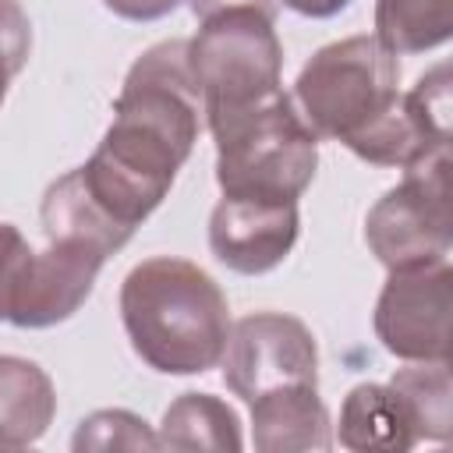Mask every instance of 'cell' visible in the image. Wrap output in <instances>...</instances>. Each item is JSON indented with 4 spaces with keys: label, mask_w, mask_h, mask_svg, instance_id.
Masks as SVG:
<instances>
[{
    "label": "cell",
    "mask_w": 453,
    "mask_h": 453,
    "mask_svg": "<svg viewBox=\"0 0 453 453\" xmlns=\"http://www.w3.org/2000/svg\"><path fill=\"white\" fill-rule=\"evenodd\" d=\"M202 131V92L188 64V39L145 50L113 103V124L99 149L78 166L88 198L124 230L149 219Z\"/></svg>",
    "instance_id": "obj_1"
},
{
    "label": "cell",
    "mask_w": 453,
    "mask_h": 453,
    "mask_svg": "<svg viewBox=\"0 0 453 453\" xmlns=\"http://www.w3.org/2000/svg\"><path fill=\"white\" fill-rule=\"evenodd\" d=\"M120 319L131 350L163 375H202L230 340V308L219 283L195 262L156 255L120 287Z\"/></svg>",
    "instance_id": "obj_2"
},
{
    "label": "cell",
    "mask_w": 453,
    "mask_h": 453,
    "mask_svg": "<svg viewBox=\"0 0 453 453\" xmlns=\"http://www.w3.org/2000/svg\"><path fill=\"white\" fill-rule=\"evenodd\" d=\"M188 64L202 92L209 131L269 103L280 85L283 46L269 4H234L202 18L188 39Z\"/></svg>",
    "instance_id": "obj_3"
},
{
    "label": "cell",
    "mask_w": 453,
    "mask_h": 453,
    "mask_svg": "<svg viewBox=\"0 0 453 453\" xmlns=\"http://www.w3.org/2000/svg\"><path fill=\"white\" fill-rule=\"evenodd\" d=\"M400 64L375 35H350L322 46L297 74L294 96L301 117L322 138L343 142L350 152L389 117L400 99Z\"/></svg>",
    "instance_id": "obj_4"
},
{
    "label": "cell",
    "mask_w": 453,
    "mask_h": 453,
    "mask_svg": "<svg viewBox=\"0 0 453 453\" xmlns=\"http://www.w3.org/2000/svg\"><path fill=\"white\" fill-rule=\"evenodd\" d=\"M212 138L223 195L297 202L319 166V134L287 92L212 127Z\"/></svg>",
    "instance_id": "obj_5"
},
{
    "label": "cell",
    "mask_w": 453,
    "mask_h": 453,
    "mask_svg": "<svg viewBox=\"0 0 453 453\" xmlns=\"http://www.w3.org/2000/svg\"><path fill=\"white\" fill-rule=\"evenodd\" d=\"M365 241L389 273L446 262L453 241L449 152L403 170V180L372 205Z\"/></svg>",
    "instance_id": "obj_6"
},
{
    "label": "cell",
    "mask_w": 453,
    "mask_h": 453,
    "mask_svg": "<svg viewBox=\"0 0 453 453\" xmlns=\"http://www.w3.org/2000/svg\"><path fill=\"white\" fill-rule=\"evenodd\" d=\"M223 382L251 403L283 386H319V347L311 329L283 311H255L230 326L223 350Z\"/></svg>",
    "instance_id": "obj_7"
},
{
    "label": "cell",
    "mask_w": 453,
    "mask_h": 453,
    "mask_svg": "<svg viewBox=\"0 0 453 453\" xmlns=\"http://www.w3.org/2000/svg\"><path fill=\"white\" fill-rule=\"evenodd\" d=\"M453 269L449 262L389 273L379 304L375 333L382 347L403 361H449Z\"/></svg>",
    "instance_id": "obj_8"
},
{
    "label": "cell",
    "mask_w": 453,
    "mask_h": 453,
    "mask_svg": "<svg viewBox=\"0 0 453 453\" xmlns=\"http://www.w3.org/2000/svg\"><path fill=\"white\" fill-rule=\"evenodd\" d=\"M297 234H301L297 202L223 195L209 216L212 255L226 269L244 276L276 269L297 244Z\"/></svg>",
    "instance_id": "obj_9"
},
{
    "label": "cell",
    "mask_w": 453,
    "mask_h": 453,
    "mask_svg": "<svg viewBox=\"0 0 453 453\" xmlns=\"http://www.w3.org/2000/svg\"><path fill=\"white\" fill-rule=\"evenodd\" d=\"M248 407L255 446L262 453H304L333 446V425L319 386H283L255 396Z\"/></svg>",
    "instance_id": "obj_10"
},
{
    "label": "cell",
    "mask_w": 453,
    "mask_h": 453,
    "mask_svg": "<svg viewBox=\"0 0 453 453\" xmlns=\"http://www.w3.org/2000/svg\"><path fill=\"white\" fill-rule=\"evenodd\" d=\"M418 428L414 418L403 403V396L393 386H379V382H361L343 396L340 407V446L368 453V449H382V453H403L411 446H418Z\"/></svg>",
    "instance_id": "obj_11"
},
{
    "label": "cell",
    "mask_w": 453,
    "mask_h": 453,
    "mask_svg": "<svg viewBox=\"0 0 453 453\" xmlns=\"http://www.w3.org/2000/svg\"><path fill=\"white\" fill-rule=\"evenodd\" d=\"M57 414L53 379L28 357L0 354V449H25L46 435Z\"/></svg>",
    "instance_id": "obj_12"
},
{
    "label": "cell",
    "mask_w": 453,
    "mask_h": 453,
    "mask_svg": "<svg viewBox=\"0 0 453 453\" xmlns=\"http://www.w3.org/2000/svg\"><path fill=\"white\" fill-rule=\"evenodd\" d=\"M42 230H46V241L53 237H71V241H85L92 248H99L103 255H113L120 251L127 241H131V230H124L120 223H113L92 198L88 191L81 188L78 173H64L57 177L46 195H42Z\"/></svg>",
    "instance_id": "obj_13"
},
{
    "label": "cell",
    "mask_w": 453,
    "mask_h": 453,
    "mask_svg": "<svg viewBox=\"0 0 453 453\" xmlns=\"http://www.w3.org/2000/svg\"><path fill=\"white\" fill-rule=\"evenodd\" d=\"M159 449H216V453H237L244 446L241 421L234 407H226L212 393H180L156 432Z\"/></svg>",
    "instance_id": "obj_14"
},
{
    "label": "cell",
    "mask_w": 453,
    "mask_h": 453,
    "mask_svg": "<svg viewBox=\"0 0 453 453\" xmlns=\"http://www.w3.org/2000/svg\"><path fill=\"white\" fill-rule=\"evenodd\" d=\"M453 0H375V39L396 53H425L449 39Z\"/></svg>",
    "instance_id": "obj_15"
},
{
    "label": "cell",
    "mask_w": 453,
    "mask_h": 453,
    "mask_svg": "<svg viewBox=\"0 0 453 453\" xmlns=\"http://www.w3.org/2000/svg\"><path fill=\"white\" fill-rule=\"evenodd\" d=\"M389 386L403 396L418 439L446 442L453 432V386H449V361H414L411 368H400Z\"/></svg>",
    "instance_id": "obj_16"
},
{
    "label": "cell",
    "mask_w": 453,
    "mask_h": 453,
    "mask_svg": "<svg viewBox=\"0 0 453 453\" xmlns=\"http://www.w3.org/2000/svg\"><path fill=\"white\" fill-rule=\"evenodd\" d=\"M71 446L81 449H159L156 432L131 411H96L88 414Z\"/></svg>",
    "instance_id": "obj_17"
},
{
    "label": "cell",
    "mask_w": 453,
    "mask_h": 453,
    "mask_svg": "<svg viewBox=\"0 0 453 453\" xmlns=\"http://www.w3.org/2000/svg\"><path fill=\"white\" fill-rule=\"evenodd\" d=\"M32 255L35 248L21 237V230L14 223H0V322H11L21 301Z\"/></svg>",
    "instance_id": "obj_18"
},
{
    "label": "cell",
    "mask_w": 453,
    "mask_h": 453,
    "mask_svg": "<svg viewBox=\"0 0 453 453\" xmlns=\"http://www.w3.org/2000/svg\"><path fill=\"white\" fill-rule=\"evenodd\" d=\"M32 53V25L18 0H0V106Z\"/></svg>",
    "instance_id": "obj_19"
},
{
    "label": "cell",
    "mask_w": 453,
    "mask_h": 453,
    "mask_svg": "<svg viewBox=\"0 0 453 453\" xmlns=\"http://www.w3.org/2000/svg\"><path fill=\"white\" fill-rule=\"evenodd\" d=\"M113 14L127 18V21H156L163 14H170L180 0H103Z\"/></svg>",
    "instance_id": "obj_20"
},
{
    "label": "cell",
    "mask_w": 453,
    "mask_h": 453,
    "mask_svg": "<svg viewBox=\"0 0 453 453\" xmlns=\"http://www.w3.org/2000/svg\"><path fill=\"white\" fill-rule=\"evenodd\" d=\"M280 4H287L290 11H297V14H304V18H333V14H340L350 0H280Z\"/></svg>",
    "instance_id": "obj_21"
},
{
    "label": "cell",
    "mask_w": 453,
    "mask_h": 453,
    "mask_svg": "<svg viewBox=\"0 0 453 453\" xmlns=\"http://www.w3.org/2000/svg\"><path fill=\"white\" fill-rule=\"evenodd\" d=\"M195 18H205L212 11H223V7H234V4H269V0H188Z\"/></svg>",
    "instance_id": "obj_22"
}]
</instances>
